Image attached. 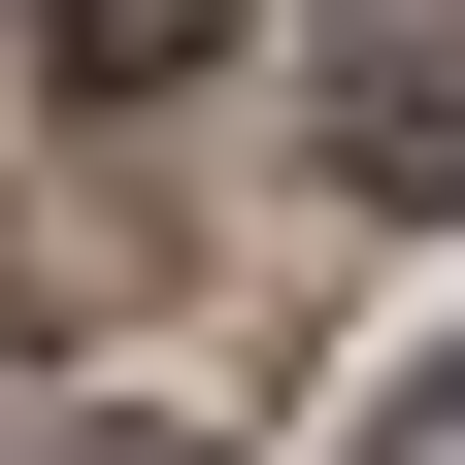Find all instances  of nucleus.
<instances>
[{
    "label": "nucleus",
    "instance_id": "nucleus-3",
    "mask_svg": "<svg viewBox=\"0 0 465 465\" xmlns=\"http://www.w3.org/2000/svg\"><path fill=\"white\" fill-rule=\"evenodd\" d=\"M67 34V100H134V67H200V0H34Z\"/></svg>",
    "mask_w": 465,
    "mask_h": 465
},
{
    "label": "nucleus",
    "instance_id": "nucleus-4",
    "mask_svg": "<svg viewBox=\"0 0 465 465\" xmlns=\"http://www.w3.org/2000/svg\"><path fill=\"white\" fill-rule=\"evenodd\" d=\"M399 465H465V366H432V399H399Z\"/></svg>",
    "mask_w": 465,
    "mask_h": 465
},
{
    "label": "nucleus",
    "instance_id": "nucleus-2",
    "mask_svg": "<svg viewBox=\"0 0 465 465\" xmlns=\"http://www.w3.org/2000/svg\"><path fill=\"white\" fill-rule=\"evenodd\" d=\"M0 465H232L200 399H0Z\"/></svg>",
    "mask_w": 465,
    "mask_h": 465
},
{
    "label": "nucleus",
    "instance_id": "nucleus-1",
    "mask_svg": "<svg viewBox=\"0 0 465 465\" xmlns=\"http://www.w3.org/2000/svg\"><path fill=\"white\" fill-rule=\"evenodd\" d=\"M300 134H332V200H465V0H332Z\"/></svg>",
    "mask_w": 465,
    "mask_h": 465
}]
</instances>
